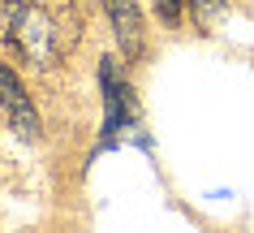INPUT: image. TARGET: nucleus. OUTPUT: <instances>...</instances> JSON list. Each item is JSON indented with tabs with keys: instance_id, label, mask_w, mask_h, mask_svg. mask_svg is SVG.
I'll use <instances>...</instances> for the list:
<instances>
[{
	"instance_id": "f257e3e1",
	"label": "nucleus",
	"mask_w": 254,
	"mask_h": 233,
	"mask_svg": "<svg viewBox=\"0 0 254 233\" xmlns=\"http://www.w3.org/2000/svg\"><path fill=\"white\" fill-rule=\"evenodd\" d=\"M78 43V17L69 0H30L9 17V48L30 69H56Z\"/></svg>"
},
{
	"instance_id": "f03ea898",
	"label": "nucleus",
	"mask_w": 254,
	"mask_h": 233,
	"mask_svg": "<svg viewBox=\"0 0 254 233\" xmlns=\"http://www.w3.org/2000/svg\"><path fill=\"white\" fill-rule=\"evenodd\" d=\"M108 13V26H112V39L121 48V61L138 65L147 56V17L138 9V0H99Z\"/></svg>"
},
{
	"instance_id": "7ed1b4c3",
	"label": "nucleus",
	"mask_w": 254,
	"mask_h": 233,
	"mask_svg": "<svg viewBox=\"0 0 254 233\" xmlns=\"http://www.w3.org/2000/svg\"><path fill=\"white\" fill-rule=\"evenodd\" d=\"M99 86H104V134H121V130H129L138 117V104H134V91L129 82L121 78V65L112 56L99 61Z\"/></svg>"
},
{
	"instance_id": "20e7f679",
	"label": "nucleus",
	"mask_w": 254,
	"mask_h": 233,
	"mask_svg": "<svg viewBox=\"0 0 254 233\" xmlns=\"http://www.w3.org/2000/svg\"><path fill=\"white\" fill-rule=\"evenodd\" d=\"M0 108H4V117H9V125H13L17 138L39 143L43 125H39V112H35V99L26 95L22 78H17L9 65H0Z\"/></svg>"
},
{
	"instance_id": "39448f33",
	"label": "nucleus",
	"mask_w": 254,
	"mask_h": 233,
	"mask_svg": "<svg viewBox=\"0 0 254 233\" xmlns=\"http://www.w3.org/2000/svg\"><path fill=\"white\" fill-rule=\"evenodd\" d=\"M186 4H190V13L198 17V22H211L215 13H224L228 0H186Z\"/></svg>"
}]
</instances>
